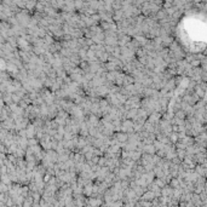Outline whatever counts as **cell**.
<instances>
[{
  "label": "cell",
  "mask_w": 207,
  "mask_h": 207,
  "mask_svg": "<svg viewBox=\"0 0 207 207\" xmlns=\"http://www.w3.org/2000/svg\"><path fill=\"white\" fill-rule=\"evenodd\" d=\"M114 137L119 140L120 143H125L128 140V133L127 132H124V131H116Z\"/></svg>",
  "instance_id": "6da1fadb"
},
{
  "label": "cell",
  "mask_w": 207,
  "mask_h": 207,
  "mask_svg": "<svg viewBox=\"0 0 207 207\" xmlns=\"http://www.w3.org/2000/svg\"><path fill=\"white\" fill-rule=\"evenodd\" d=\"M143 153H148V154H156V148L154 144H144L143 146Z\"/></svg>",
  "instance_id": "7a4b0ae2"
},
{
  "label": "cell",
  "mask_w": 207,
  "mask_h": 207,
  "mask_svg": "<svg viewBox=\"0 0 207 207\" xmlns=\"http://www.w3.org/2000/svg\"><path fill=\"white\" fill-rule=\"evenodd\" d=\"M155 197H156L155 193H154L153 190H150V189H149V190H146V191L142 195V197H140V199H142V200H149V201H152V200H154Z\"/></svg>",
  "instance_id": "3957f363"
},
{
  "label": "cell",
  "mask_w": 207,
  "mask_h": 207,
  "mask_svg": "<svg viewBox=\"0 0 207 207\" xmlns=\"http://www.w3.org/2000/svg\"><path fill=\"white\" fill-rule=\"evenodd\" d=\"M170 185L171 188H174V189H179L181 188V182L178 178H172L171 182H170Z\"/></svg>",
  "instance_id": "277c9868"
},
{
  "label": "cell",
  "mask_w": 207,
  "mask_h": 207,
  "mask_svg": "<svg viewBox=\"0 0 207 207\" xmlns=\"http://www.w3.org/2000/svg\"><path fill=\"white\" fill-rule=\"evenodd\" d=\"M170 139H171V143H177V140L179 139L178 132H174V131H172V132L170 133Z\"/></svg>",
  "instance_id": "5b68a950"
},
{
  "label": "cell",
  "mask_w": 207,
  "mask_h": 207,
  "mask_svg": "<svg viewBox=\"0 0 207 207\" xmlns=\"http://www.w3.org/2000/svg\"><path fill=\"white\" fill-rule=\"evenodd\" d=\"M28 144H29V146H34V145H37L38 144V140H37V138H29L28 139Z\"/></svg>",
  "instance_id": "8992f818"
},
{
  "label": "cell",
  "mask_w": 207,
  "mask_h": 207,
  "mask_svg": "<svg viewBox=\"0 0 207 207\" xmlns=\"http://www.w3.org/2000/svg\"><path fill=\"white\" fill-rule=\"evenodd\" d=\"M102 202L101 201H98V200H92V202H91V205H101Z\"/></svg>",
  "instance_id": "52a82bcc"
}]
</instances>
